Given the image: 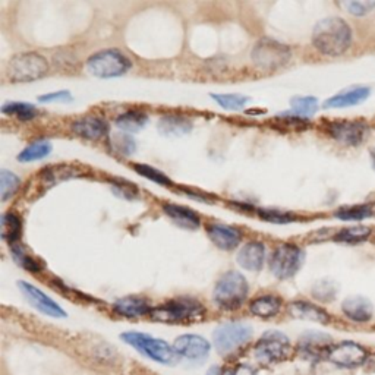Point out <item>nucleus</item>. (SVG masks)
Here are the masks:
<instances>
[{"label":"nucleus","mask_w":375,"mask_h":375,"mask_svg":"<svg viewBox=\"0 0 375 375\" xmlns=\"http://www.w3.org/2000/svg\"><path fill=\"white\" fill-rule=\"evenodd\" d=\"M333 346L332 337L324 333H307L299 339L298 351L302 356L308 359H319L327 356L330 347Z\"/></svg>","instance_id":"15"},{"label":"nucleus","mask_w":375,"mask_h":375,"mask_svg":"<svg viewBox=\"0 0 375 375\" xmlns=\"http://www.w3.org/2000/svg\"><path fill=\"white\" fill-rule=\"evenodd\" d=\"M2 112L8 116H12V118H15L18 120H24V122L33 120L38 113L36 109V106H33L30 103H21V101L6 103L2 107Z\"/></svg>","instance_id":"27"},{"label":"nucleus","mask_w":375,"mask_h":375,"mask_svg":"<svg viewBox=\"0 0 375 375\" xmlns=\"http://www.w3.org/2000/svg\"><path fill=\"white\" fill-rule=\"evenodd\" d=\"M163 211L166 212V216L179 227H183L188 230H195L201 225L200 216L191 208H186V207L176 205V204H166L163 207Z\"/></svg>","instance_id":"21"},{"label":"nucleus","mask_w":375,"mask_h":375,"mask_svg":"<svg viewBox=\"0 0 375 375\" xmlns=\"http://www.w3.org/2000/svg\"><path fill=\"white\" fill-rule=\"evenodd\" d=\"M113 191L118 197H120L123 200H133V198H137V195H138L135 188L130 186V185H126V183H120V182L113 185Z\"/></svg>","instance_id":"41"},{"label":"nucleus","mask_w":375,"mask_h":375,"mask_svg":"<svg viewBox=\"0 0 375 375\" xmlns=\"http://www.w3.org/2000/svg\"><path fill=\"white\" fill-rule=\"evenodd\" d=\"M113 309L125 318H140V317L150 315L153 311V307L141 297H126V298L118 299L113 304Z\"/></svg>","instance_id":"22"},{"label":"nucleus","mask_w":375,"mask_h":375,"mask_svg":"<svg viewBox=\"0 0 375 375\" xmlns=\"http://www.w3.org/2000/svg\"><path fill=\"white\" fill-rule=\"evenodd\" d=\"M148 122V118L145 113L140 112V111H129L125 112L123 115H120L116 119V125L120 130L126 132V133H132V132H138L141 130Z\"/></svg>","instance_id":"26"},{"label":"nucleus","mask_w":375,"mask_h":375,"mask_svg":"<svg viewBox=\"0 0 375 375\" xmlns=\"http://www.w3.org/2000/svg\"><path fill=\"white\" fill-rule=\"evenodd\" d=\"M282 309V299L276 294H262L250 304V311L260 318H273Z\"/></svg>","instance_id":"23"},{"label":"nucleus","mask_w":375,"mask_h":375,"mask_svg":"<svg viewBox=\"0 0 375 375\" xmlns=\"http://www.w3.org/2000/svg\"><path fill=\"white\" fill-rule=\"evenodd\" d=\"M0 179H2V200L8 201L18 191L21 180L15 173L5 169L0 172Z\"/></svg>","instance_id":"35"},{"label":"nucleus","mask_w":375,"mask_h":375,"mask_svg":"<svg viewBox=\"0 0 375 375\" xmlns=\"http://www.w3.org/2000/svg\"><path fill=\"white\" fill-rule=\"evenodd\" d=\"M292 354L289 337L280 332L265 333L254 347L255 358L262 364H279L286 361Z\"/></svg>","instance_id":"8"},{"label":"nucleus","mask_w":375,"mask_h":375,"mask_svg":"<svg viewBox=\"0 0 375 375\" xmlns=\"http://www.w3.org/2000/svg\"><path fill=\"white\" fill-rule=\"evenodd\" d=\"M0 226H2V237L8 240V242H11V245L16 239H19L22 226L19 217L15 216L14 212H5L2 216V223H0Z\"/></svg>","instance_id":"30"},{"label":"nucleus","mask_w":375,"mask_h":375,"mask_svg":"<svg viewBox=\"0 0 375 375\" xmlns=\"http://www.w3.org/2000/svg\"><path fill=\"white\" fill-rule=\"evenodd\" d=\"M212 100L216 101L225 111L229 112H239L250 103V97L240 94H212Z\"/></svg>","instance_id":"29"},{"label":"nucleus","mask_w":375,"mask_h":375,"mask_svg":"<svg viewBox=\"0 0 375 375\" xmlns=\"http://www.w3.org/2000/svg\"><path fill=\"white\" fill-rule=\"evenodd\" d=\"M365 369L368 371V372H375V354H371V355H368V358H366V361H365Z\"/></svg>","instance_id":"45"},{"label":"nucleus","mask_w":375,"mask_h":375,"mask_svg":"<svg viewBox=\"0 0 375 375\" xmlns=\"http://www.w3.org/2000/svg\"><path fill=\"white\" fill-rule=\"evenodd\" d=\"M208 236L211 242L217 248L223 251H233L242 240V233L239 229L222 225V223H214L207 227Z\"/></svg>","instance_id":"16"},{"label":"nucleus","mask_w":375,"mask_h":375,"mask_svg":"<svg viewBox=\"0 0 375 375\" xmlns=\"http://www.w3.org/2000/svg\"><path fill=\"white\" fill-rule=\"evenodd\" d=\"M11 252H12L14 260L22 267L24 270L31 272V273H38V272H41V267H40V264L37 262V260L33 258V257H30L21 247L12 245Z\"/></svg>","instance_id":"34"},{"label":"nucleus","mask_w":375,"mask_h":375,"mask_svg":"<svg viewBox=\"0 0 375 375\" xmlns=\"http://www.w3.org/2000/svg\"><path fill=\"white\" fill-rule=\"evenodd\" d=\"M290 59V48L273 38L260 40L252 50L254 63L264 71H276Z\"/></svg>","instance_id":"9"},{"label":"nucleus","mask_w":375,"mask_h":375,"mask_svg":"<svg viewBox=\"0 0 375 375\" xmlns=\"http://www.w3.org/2000/svg\"><path fill=\"white\" fill-rule=\"evenodd\" d=\"M368 352L358 343L354 341H341L333 344L326 356L333 365L340 368H356L365 364Z\"/></svg>","instance_id":"11"},{"label":"nucleus","mask_w":375,"mask_h":375,"mask_svg":"<svg viewBox=\"0 0 375 375\" xmlns=\"http://www.w3.org/2000/svg\"><path fill=\"white\" fill-rule=\"evenodd\" d=\"M347 12L355 16H364L375 8L374 0H362V2H343L340 4Z\"/></svg>","instance_id":"40"},{"label":"nucleus","mask_w":375,"mask_h":375,"mask_svg":"<svg viewBox=\"0 0 375 375\" xmlns=\"http://www.w3.org/2000/svg\"><path fill=\"white\" fill-rule=\"evenodd\" d=\"M18 286L25 297V299L29 301L40 312H43L48 317H53V318H65L66 317L65 309L61 305H58L50 297H47V294L43 290H40L38 287L26 283V282H19Z\"/></svg>","instance_id":"13"},{"label":"nucleus","mask_w":375,"mask_h":375,"mask_svg":"<svg viewBox=\"0 0 375 375\" xmlns=\"http://www.w3.org/2000/svg\"><path fill=\"white\" fill-rule=\"evenodd\" d=\"M371 157H372V163H374V168H375V147L371 151Z\"/></svg>","instance_id":"46"},{"label":"nucleus","mask_w":375,"mask_h":375,"mask_svg":"<svg viewBox=\"0 0 375 375\" xmlns=\"http://www.w3.org/2000/svg\"><path fill=\"white\" fill-rule=\"evenodd\" d=\"M130 61L122 51L109 48L93 55L87 62V69L98 78H116L125 75L130 69Z\"/></svg>","instance_id":"7"},{"label":"nucleus","mask_w":375,"mask_h":375,"mask_svg":"<svg viewBox=\"0 0 375 375\" xmlns=\"http://www.w3.org/2000/svg\"><path fill=\"white\" fill-rule=\"evenodd\" d=\"M233 375H257L255 371L248 365H239L233 369Z\"/></svg>","instance_id":"44"},{"label":"nucleus","mask_w":375,"mask_h":375,"mask_svg":"<svg viewBox=\"0 0 375 375\" xmlns=\"http://www.w3.org/2000/svg\"><path fill=\"white\" fill-rule=\"evenodd\" d=\"M112 145L115 148V151H118L119 154H132L135 151V143L133 140L128 135V133H118L112 138Z\"/></svg>","instance_id":"39"},{"label":"nucleus","mask_w":375,"mask_h":375,"mask_svg":"<svg viewBox=\"0 0 375 375\" xmlns=\"http://www.w3.org/2000/svg\"><path fill=\"white\" fill-rule=\"evenodd\" d=\"M205 375H233V369L220 368V366H211Z\"/></svg>","instance_id":"43"},{"label":"nucleus","mask_w":375,"mask_h":375,"mask_svg":"<svg viewBox=\"0 0 375 375\" xmlns=\"http://www.w3.org/2000/svg\"><path fill=\"white\" fill-rule=\"evenodd\" d=\"M343 314L356 323H366L374 315V307L371 301L364 297H351L341 304Z\"/></svg>","instance_id":"19"},{"label":"nucleus","mask_w":375,"mask_h":375,"mask_svg":"<svg viewBox=\"0 0 375 375\" xmlns=\"http://www.w3.org/2000/svg\"><path fill=\"white\" fill-rule=\"evenodd\" d=\"M250 286L239 272L225 273L214 287V302L225 311H233L242 307L248 298Z\"/></svg>","instance_id":"2"},{"label":"nucleus","mask_w":375,"mask_h":375,"mask_svg":"<svg viewBox=\"0 0 375 375\" xmlns=\"http://www.w3.org/2000/svg\"><path fill=\"white\" fill-rule=\"evenodd\" d=\"M327 130L332 138L344 145H359L365 141L369 128L364 122L341 120L330 123Z\"/></svg>","instance_id":"12"},{"label":"nucleus","mask_w":375,"mask_h":375,"mask_svg":"<svg viewBox=\"0 0 375 375\" xmlns=\"http://www.w3.org/2000/svg\"><path fill=\"white\" fill-rule=\"evenodd\" d=\"M265 261V247L262 242H250L237 254V262L245 270L260 272Z\"/></svg>","instance_id":"18"},{"label":"nucleus","mask_w":375,"mask_h":375,"mask_svg":"<svg viewBox=\"0 0 375 375\" xmlns=\"http://www.w3.org/2000/svg\"><path fill=\"white\" fill-rule=\"evenodd\" d=\"M252 327L245 323H237L230 321L219 326L212 333L214 346L220 355H230L236 352L239 347H242L252 339Z\"/></svg>","instance_id":"5"},{"label":"nucleus","mask_w":375,"mask_h":375,"mask_svg":"<svg viewBox=\"0 0 375 375\" xmlns=\"http://www.w3.org/2000/svg\"><path fill=\"white\" fill-rule=\"evenodd\" d=\"M351 41L352 31L341 18H326L315 25L312 43L323 55L340 56L349 48Z\"/></svg>","instance_id":"1"},{"label":"nucleus","mask_w":375,"mask_h":375,"mask_svg":"<svg viewBox=\"0 0 375 375\" xmlns=\"http://www.w3.org/2000/svg\"><path fill=\"white\" fill-rule=\"evenodd\" d=\"M260 217L265 222H270L274 225H287L294 220V216L287 211L280 210H260Z\"/></svg>","instance_id":"38"},{"label":"nucleus","mask_w":375,"mask_h":375,"mask_svg":"<svg viewBox=\"0 0 375 375\" xmlns=\"http://www.w3.org/2000/svg\"><path fill=\"white\" fill-rule=\"evenodd\" d=\"M205 309L201 302L191 298H179L153 308L150 317L160 323H191L201 319Z\"/></svg>","instance_id":"4"},{"label":"nucleus","mask_w":375,"mask_h":375,"mask_svg":"<svg viewBox=\"0 0 375 375\" xmlns=\"http://www.w3.org/2000/svg\"><path fill=\"white\" fill-rule=\"evenodd\" d=\"M72 97L68 91H59V93H50L46 96H41L38 101L41 103H53V101H69Z\"/></svg>","instance_id":"42"},{"label":"nucleus","mask_w":375,"mask_h":375,"mask_svg":"<svg viewBox=\"0 0 375 375\" xmlns=\"http://www.w3.org/2000/svg\"><path fill=\"white\" fill-rule=\"evenodd\" d=\"M304 260L305 254L301 248L292 244H282L270 258V270L277 279L287 280L299 272Z\"/></svg>","instance_id":"10"},{"label":"nucleus","mask_w":375,"mask_h":375,"mask_svg":"<svg viewBox=\"0 0 375 375\" xmlns=\"http://www.w3.org/2000/svg\"><path fill=\"white\" fill-rule=\"evenodd\" d=\"M287 311L292 318H297V319L314 321V323H318V324H327L330 321V315L323 308H319L309 302H304V301L292 302L287 307Z\"/></svg>","instance_id":"20"},{"label":"nucleus","mask_w":375,"mask_h":375,"mask_svg":"<svg viewBox=\"0 0 375 375\" xmlns=\"http://www.w3.org/2000/svg\"><path fill=\"white\" fill-rule=\"evenodd\" d=\"M312 293L317 299L327 302V301H332L336 298L337 287H336L334 282H332V280H321L314 286Z\"/></svg>","instance_id":"37"},{"label":"nucleus","mask_w":375,"mask_h":375,"mask_svg":"<svg viewBox=\"0 0 375 375\" xmlns=\"http://www.w3.org/2000/svg\"><path fill=\"white\" fill-rule=\"evenodd\" d=\"M120 337L126 344L132 346L133 349H137L141 355L150 358L151 361L163 365H175L179 362L180 356L175 352L173 346L162 339L137 332L123 333Z\"/></svg>","instance_id":"3"},{"label":"nucleus","mask_w":375,"mask_h":375,"mask_svg":"<svg viewBox=\"0 0 375 375\" xmlns=\"http://www.w3.org/2000/svg\"><path fill=\"white\" fill-rule=\"evenodd\" d=\"M290 104L294 115L302 119L312 116L318 109V101L314 97H294Z\"/></svg>","instance_id":"31"},{"label":"nucleus","mask_w":375,"mask_h":375,"mask_svg":"<svg viewBox=\"0 0 375 375\" xmlns=\"http://www.w3.org/2000/svg\"><path fill=\"white\" fill-rule=\"evenodd\" d=\"M107 129H109L107 122L98 116H86L75 120L72 125V130L76 135L91 141L103 138L107 133Z\"/></svg>","instance_id":"17"},{"label":"nucleus","mask_w":375,"mask_h":375,"mask_svg":"<svg viewBox=\"0 0 375 375\" xmlns=\"http://www.w3.org/2000/svg\"><path fill=\"white\" fill-rule=\"evenodd\" d=\"M51 153V144L47 140H38L33 144H30L26 148H24L19 155L18 160L19 162L24 163H30V162H37V160H41L44 157H47Z\"/></svg>","instance_id":"28"},{"label":"nucleus","mask_w":375,"mask_h":375,"mask_svg":"<svg viewBox=\"0 0 375 375\" xmlns=\"http://www.w3.org/2000/svg\"><path fill=\"white\" fill-rule=\"evenodd\" d=\"M210 343L202 336L197 334H183L179 336L175 343V352L188 361H202L210 354Z\"/></svg>","instance_id":"14"},{"label":"nucleus","mask_w":375,"mask_h":375,"mask_svg":"<svg viewBox=\"0 0 375 375\" xmlns=\"http://www.w3.org/2000/svg\"><path fill=\"white\" fill-rule=\"evenodd\" d=\"M369 96V90L365 87L361 88H352V90H347L343 91L332 98H329L324 104V107L327 109H340V107H351L355 104H359L362 101H365Z\"/></svg>","instance_id":"24"},{"label":"nucleus","mask_w":375,"mask_h":375,"mask_svg":"<svg viewBox=\"0 0 375 375\" xmlns=\"http://www.w3.org/2000/svg\"><path fill=\"white\" fill-rule=\"evenodd\" d=\"M158 129L166 135L179 137L191 132L192 122L183 116H163L158 122Z\"/></svg>","instance_id":"25"},{"label":"nucleus","mask_w":375,"mask_h":375,"mask_svg":"<svg viewBox=\"0 0 375 375\" xmlns=\"http://www.w3.org/2000/svg\"><path fill=\"white\" fill-rule=\"evenodd\" d=\"M372 216V208L369 205H355V207H347L340 208L336 211V217L341 220H364L366 217Z\"/></svg>","instance_id":"33"},{"label":"nucleus","mask_w":375,"mask_h":375,"mask_svg":"<svg viewBox=\"0 0 375 375\" xmlns=\"http://www.w3.org/2000/svg\"><path fill=\"white\" fill-rule=\"evenodd\" d=\"M133 170H135L138 175L144 176L145 179H148L151 182H155L158 185H165V186H170L172 185L170 179L165 173H162L160 170H157V169H154V168H151L148 165H135V166H133Z\"/></svg>","instance_id":"36"},{"label":"nucleus","mask_w":375,"mask_h":375,"mask_svg":"<svg viewBox=\"0 0 375 375\" xmlns=\"http://www.w3.org/2000/svg\"><path fill=\"white\" fill-rule=\"evenodd\" d=\"M371 235V229L366 226H354L347 227L339 232L336 236V240L339 242H346V244H359L364 242L365 239H368Z\"/></svg>","instance_id":"32"},{"label":"nucleus","mask_w":375,"mask_h":375,"mask_svg":"<svg viewBox=\"0 0 375 375\" xmlns=\"http://www.w3.org/2000/svg\"><path fill=\"white\" fill-rule=\"evenodd\" d=\"M47 72L48 63L38 53H22L8 65V78L14 83H31Z\"/></svg>","instance_id":"6"}]
</instances>
